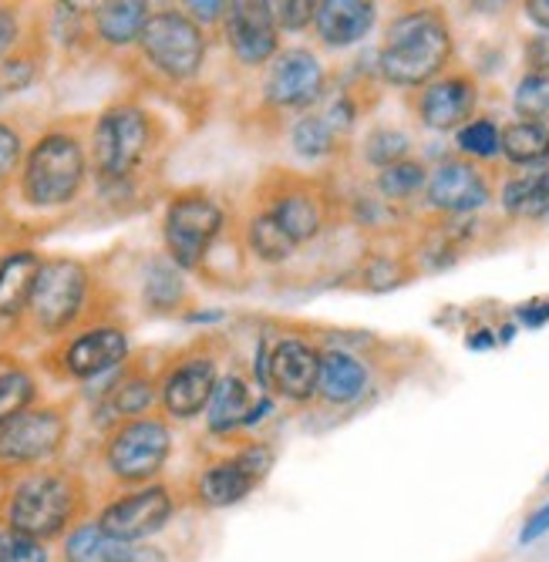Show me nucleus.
Wrapping results in <instances>:
<instances>
[{"instance_id":"obj_36","label":"nucleus","mask_w":549,"mask_h":562,"mask_svg":"<svg viewBox=\"0 0 549 562\" xmlns=\"http://www.w3.org/2000/svg\"><path fill=\"white\" fill-rule=\"evenodd\" d=\"M513 109L523 122H542L549 115V75H526L516 85Z\"/></svg>"},{"instance_id":"obj_7","label":"nucleus","mask_w":549,"mask_h":562,"mask_svg":"<svg viewBox=\"0 0 549 562\" xmlns=\"http://www.w3.org/2000/svg\"><path fill=\"white\" fill-rule=\"evenodd\" d=\"M220 233H223V210L210 192L186 189L169 202L163 220V239L169 260L179 270L203 267Z\"/></svg>"},{"instance_id":"obj_42","label":"nucleus","mask_w":549,"mask_h":562,"mask_svg":"<svg viewBox=\"0 0 549 562\" xmlns=\"http://www.w3.org/2000/svg\"><path fill=\"white\" fill-rule=\"evenodd\" d=\"M526 65L529 75H549V31L526 41Z\"/></svg>"},{"instance_id":"obj_33","label":"nucleus","mask_w":549,"mask_h":562,"mask_svg":"<svg viewBox=\"0 0 549 562\" xmlns=\"http://www.w3.org/2000/svg\"><path fill=\"white\" fill-rule=\"evenodd\" d=\"M428 186V172L422 162H397V166H388L378 172V192L391 202H402V199H412L415 192H422Z\"/></svg>"},{"instance_id":"obj_21","label":"nucleus","mask_w":549,"mask_h":562,"mask_svg":"<svg viewBox=\"0 0 549 562\" xmlns=\"http://www.w3.org/2000/svg\"><path fill=\"white\" fill-rule=\"evenodd\" d=\"M314 27L321 44L351 47L374 27V4L368 0H321L314 8Z\"/></svg>"},{"instance_id":"obj_44","label":"nucleus","mask_w":549,"mask_h":562,"mask_svg":"<svg viewBox=\"0 0 549 562\" xmlns=\"http://www.w3.org/2000/svg\"><path fill=\"white\" fill-rule=\"evenodd\" d=\"M549 532V502L542 505V508H536V513L526 519V526H523V532H519V542H536L539 536H546Z\"/></svg>"},{"instance_id":"obj_45","label":"nucleus","mask_w":549,"mask_h":562,"mask_svg":"<svg viewBox=\"0 0 549 562\" xmlns=\"http://www.w3.org/2000/svg\"><path fill=\"white\" fill-rule=\"evenodd\" d=\"M122 562H169V555L156 546H132Z\"/></svg>"},{"instance_id":"obj_22","label":"nucleus","mask_w":549,"mask_h":562,"mask_svg":"<svg viewBox=\"0 0 549 562\" xmlns=\"http://www.w3.org/2000/svg\"><path fill=\"white\" fill-rule=\"evenodd\" d=\"M153 8L142 4V0H109V4H98L88 11V24L98 44L105 47H132L138 44Z\"/></svg>"},{"instance_id":"obj_25","label":"nucleus","mask_w":549,"mask_h":562,"mask_svg":"<svg viewBox=\"0 0 549 562\" xmlns=\"http://www.w3.org/2000/svg\"><path fill=\"white\" fill-rule=\"evenodd\" d=\"M249 412H254V404H249V384L239 378V374H226L216 381V391L210 397V407H206V425L213 435H226V431H236L249 422Z\"/></svg>"},{"instance_id":"obj_9","label":"nucleus","mask_w":549,"mask_h":562,"mask_svg":"<svg viewBox=\"0 0 549 562\" xmlns=\"http://www.w3.org/2000/svg\"><path fill=\"white\" fill-rule=\"evenodd\" d=\"M68 407L41 404L27 407L8 425H0V469H27L55 458L68 441Z\"/></svg>"},{"instance_id":"obj_46","label":"nucleus","mask_w":549,"mask_h":562,"mask_svg":"<svg viewBox=\"0 0 549 562\" xmlns=\"http://www.w3.org/2000/svg\"><path fill=\"white\" fill-rule=\"evenodd\" d=\"M526 18L539 31H549V0H529V4H526Z\"/></svg>"},{"instance_id":"obj_23","label":"nucleus","mask_w":549,"mask_h":562,"mask_svg":"<svg viewBox=\"0 0 549 562\" xmlns=\"http://www.w3.org/2000/svg\"><path fill=\"white\" fill-rule=\"evenodd\" d=\"M257 482L260 479L239 462V454H233V458H223V462H216V465L199 472L195 495H199V502L210 505V508H226V505L243 502L249 492L257 488Z\"/></svg>"},{"instance_id":"obj_2","label":"nucleus","mask_w":549,"mask_h":562,"mask_svg":"<svg viewBox=\"0 0 549 562\" xmlns=\"http://www.w3.org/2000/svg\"><path fill=\"white\" fill-rule=\"evenodd\" d=\"M452 58V31L438 11H408L388 24L378 50V71L388 85L425 88Z\"/></svg>"},{"instance_id":"obj_10","label":"nucleus","mask_w":549,"mask_h":562,"mask_svg":"<svg viewBox=\"0 0 549 562\" xmlns=\"http://www.w3.org/2000/svg\"><path fill=\"white\" fill-rule=\"evenodd\" d=\"M55 374L68 381H91L119 371L128 361V334L119 324H91L52 353Z\"/></svg>"},{"instance_id":"obj_26","label":"nucleus","mask_w":549,"mask_h":562,"mask_svg":"<svg viewBox=\"0 0 549 562\" xmlns=\"http://www.w3.org/2000/svg\"><path fill=\"white\" fill-rule=\"evenodd\" d=\"M503 210L516 220H546L549 216V166L513 176L503 186Z\"/></svg>"},{"instance_id":"obj_48","label":"nucleus","mask_w":549,"mask_h":562,"mask_svg":"<svg viewBox=\"0 0 549 562\" xmlns=\"http://www.w3.org/2000/svg\"><path fill=\"white\" fill-rule=\"evenodd\" d=\"M469 347H492V337H472Z\"/></svg>"},{"instance_id":"obj_35","label":"nucleus","mask_w":549,"mask_h":562,"mask_svg":"<svg viewBox=\"0 0 549 562\" xmlns=\"http://www.w3.org/2000/svg\"><path fill=\"white\" fill-rule=\"evenodd\" d=\"M408 135L397 132V128H374L368 138H365V159L378 169H388V166H397L408 159Z\"/></svg>"},{"instance_id":"obj_19","label":"nucleus","mask_w":549,"mask_h":562,"mask_svg":"<svg viewBox=\"0 0 549 562\" xmlns=\"http://www.w3.org/2000/svg\"><path fill=\"white\" fill-rule=\"evenodd\" d=\"M296 246L311 243L321 229H324V210H321V199L301 186V182H290L283 189H273L267 210H264Z\"/></svg>"},{"instance_id":"obj_11","label":"nucleus","mask_w":549,"mask_h":562,"mask_svg":"<svg viewBox=\"0 0 549 562\" xmlns=\"http://www.w3.org/2000/svg\"><path fill=\"white\" fill-rule=\"evenodd\" d=\"M216 381H220L216 357L206 350H186L179 361L169 364V371L159 381L163 412L176 422H189L195 415H203L216 391Z\"/></svg>"},{"instance_id":"obj_31","label":"nucleus","mask_w":549,"mask_h":562,"mask_svg":"<svg viewBox=\"0 0 549 562\" xmlns=\"http://www.w3.org/2000/svg\"><path fill=\"white\" fill-rule=\"evenodd\" d=\"M246 249L254 252L260 263H283L293 257L296 243L260 210L246 220Z\"/></svg>"},{"instance_id":"obj_16","label":"nucleus","mask_w":549,"mask_h":562,"mask_svg":"<svg viewBox=\"0 0 549 562\" xmlns=\"http://www.w3.org/2000/svg\"><path fill=\"white\" fill-rule=\"evenodd\" d=\"M428 206L448 216H466L482 210L485 202L492 199V189L485 182V176L475 169V162L469 159H448L441 162L425 186Z\"/></svg>"},{"instance_id":"obj_14","label":"nucleus","mask_w":549,"mask_h":562,"mask_svg":"<svg viewBox=\"0 0 549 562\" xmlns=\"http://www.w3.org/2000/svg\"><path fill=\"white\" fill-rule=\"evenodd\" d=\"M321 94H324V65L317 61L314 50L304 47L280 50L264 81V98L270 105L307 109Z\"/></svg>"},{"instance_id":"obj_30","label":"nucleus","mask_w":549,"mask_h":562,"mask_svg":"<svg viewBox=\"0 0 549 562\" xmlns=\"http://www.w3.org/2000/svg\"><path fill=\"white\" fill-rule=\"evenodd\" d=\"M503 156L513 166H546L549 162V125L546 122H513L503 128Z\"/></svg>"},{"instance_id":"obj_1","label":"nucleus","mask_w":549,"mask_h":562,"mask_svg":"<svg viewBox=\"0 0 549 562\" xmlns=\"http://www.w3.org/2000/svg\"><path fill=\"white\" fill-rule=\"evenodd\" d=\"M85 179V138L68 125H55L31 142L24 166L18 172V189L34 213H58L81 195Z\"/></svg>"},{"instance_id":"obj_20","label":"nucleus","mask_w":549,"mask_h":562,"mask_svg":"<svg viewBox=\"0 0 549 562\" xmlns=\"http://www.w3.org/2000/svg\"><path fill=\"white\" fill-rule=\"evenodd\" d=\"M41 267L44 257L31 246H14L0 252V321H24Z\"/></svg>"},{"instance_id":"obj_32","label":"nucleus","mask_w":549,"mask_h":562,"mask_svg":"<svg viewBox=\"0 0 549 562\" xmlns=\"http://www.w3.org/2000/svg\"><path fill=\"white\" fill-rule=\"evenodd\" d=\"M290 142H293L296 156H304V159H324V156H330V151H334L337 132L327 125L324 115H304L301 122L293 125Z\"/></svg>"},{"instance_id":"obj_28","label":"nucleus","mask_w":549,"mask_h":562,"mask_svg":"<svg viewBox=\"0 0 549 562\" xmlns=\"http://www.w3.org/2000/svg\"><path fill=\"white\" fill-rule=\"evenodd\" d=\"M135 542L109 536L98 522H81L65 539V562H122Z\"/></svg>"},{"instance_id":"obj_38","label":"nucleus","mask_w":549,"mask_h":562,"mask_svg":"<svg viewBox=\"0 0 549 562\" xmlns=\"http://www.w3.org/2000/svg\"><path fill=\"white\" fill-rule=\"evenodd\" d=\"M27 156V145L18 125L11 122H0V189H4L24 166Z\"/></svg>"},{"instance_id":"obj_29","label":"nucleus","mask_w":549,"mask_h":562,"mask_svg":"<svg viewBox=\"0 0 549 562\" xmlns=\"http://www.w3.org/2000/svg\"><path fill=\"white\" fill-rule=\"evenodd\" d=\"M142 300L148 311L156 314H172L186 303V280H182V270L163 257V260H153L145 270V280H142Z\"/></svg>"},{"instance_id":"obj_34","label":"nucleus","mask_w":549,"mask_h":562,"mask_svg":"<svg viewBox=\"0 0 549 562\" xmlns=\"http://www.w3.org/2000/svg\"><path fill=\"white\" fill-rule=\"evenodd\" d=\"M459 151H466L469 159H495L503 151V132L492 119H472L459 128L456 135Z\"/></svg>"},{"instance_id":"obj_13","label":"nucleus","mask_w":549,"mask_h":562,"mask_svg":"<svg viewBox=\"0 0 549 562\" xmlns=\"http://www.w3.org/2000/svg\"><path fill=\"white\" fill-rule=\"evenodd\" d=\"M226 44L233 58L246 68H260L273 61L280 50V27L273 21V11L267 0H236L226 11Z\"/></svg>"},{"instance_id":"obj_3","label":"nucleus","mask_w":549,"mask_h":562,"mask_svg":"<svg viewBox=\"0 0 549 562\" xmlns=\"http://www.w3.org/2000/svg\"><path fill=\"white\" fill-rule=\"evenodd\" d=\"M159 145V122L135 101H115L91 128V166L102 189H128Z\"/></svg>"},{"instance_id":"obj_50","label":"nucleus","mask_w":549,"mask_h":562,"mask_svg":"<svg viewBox=\"0 0 549 562\" xmlns=\"http://www.w3.org/2000/svg\"><path fill=\"white\" fill-rule=\"evenodd\" d=\"M546 482H549V475H546Z\"/></svg>"},{"instance_id":"obj_5","label":"nucleus","mask_w":549,"mask_h":562,"mask_svg":"<svg viewBox=\"0 0 549 562\" xmlns=\"http://www.w3.org/2000/svg\"><path fill=\"white\" fill-rule=\"evenodd\" d=\"M88 290H91V273L81 260L75 257L44 260L24 311L27 327L41 337H58L71 330L85 317Z\"/></svg>"},{"instance_id":"obj_39","label":"nucleus","mask_w":549,"mask_h":562,"mask_svg":"<svg viewBox=\"0 0 549 562\" xmlns=\"http://www.w3.org/2000/svg\"><path fill=\"white\" fill-rule=\"evenodd\" d=\"M0 562H47V549L41 539H31L18 529L0 532Z\"/></svg>"},{"instance_id":"obj_6","label":"nucleus","mask_w":549,"mask_h":562,"mask_svg":"<svg viewBox=\"0 0 549 562\" xmlns=\"http://www.w3.org/2000/svg\"><path fill=\"white\" fill-rule=\"evenodd\" d=\"M138 50L145 65L169 81H189L206 61V34L186 11H153Z\"/></svg>"},{"instance_id":"obj_17","label":"nucleus","mask_w":549,"mask_h":562,"mask_svg":"<svg viewBox=\"0 0 549 562\" xmlns=\"http://www.w3.org/2000/svg\"><path fill=\"white\" fill-rule=\"evenodd\" d=\"M475 98H479L475 81L466 75L435 78L418 94V119H422V125H428L435 132L462 128L466 119L475 112Z\"/></svg>"},{"instance_id":"obj_43","label":"nucleus","mask_w":549,"mask_h":562,"mask_svg":"<svg viewBox=\"0 0 549 562\" xmlns=\"http://www.w3.org/2000/svg\"><path fill=\"white\" fill-rule=\"evenodd\" d=\"M226 11L229 4H220V0H210V4H186V14L203 27V24H216V21H226Z\"/></svg>"},{"instance_id":"obj_24","label":"nucleus","mask_w":549,"mask_h":562,"mask_svg":"<svg viewBox=\"0 0 549 562\" xmlns=\"http://www.w3.org/2000/svg\"><path fill=\"white\" fill-rule=\"evenodd\" d=\"M368 391V368L361 357L347 350H324L321 353V384L317 394L327 404H355Z\"/></svg>"},{"instance_id":"obj_15","label":"nucleus","mask_w":549,"mask_h":562,"mask_svg":"<svg viewBox=\"0 0 549 562\" xmlns=\"http://www.w3.org/2000/svg\"><path fill=\"white\" fill-rule=\"evenodd\" d=\"M321 384V350L301 337H283L267 350V387L287 401H311Z\"/></svg>"},{"instance_id":"obj_27","label":"nucleus","mask_w":549,"mask_h":562,"mask_svg":"<svg viewBox=\"0 0 549 562\" xmlns=\"http://www.w3.org/2000/svg\"><path fill=\"white\" fill-rule=\"evenodd\" d=\"M37 378L14 353H0V425H8L27 407H34Z\"/></svg>"},{"instance_id":"obj_8","label":"nucleus","mask_w":549,"mask_h":562,"mask_svg":"<svg viewBox=\"0 0 549 562\" xmlns=\"http://www.w3.org/2000/svg\"><path fill=\"white\" fill-rule=\"evenodd\" d=\"M172 451V431L163 418L142 415L112 428L105 441V469L125 485H148Z\"/></svg>"},{"instance_id":"obj_12","label":"nucleus","mask_w":549,"mask_h":562,"mask_svg":"<svg viewBox=\"0 0 549 562\" xmlns=\"http://www.w3.org/2000/svg\"><path fill=\"white\" fill-rule=\"evenodd\" d=\"M172 508L176 505L166 485H142L105 505V513L98 516V526L122 542H142L166 529V522L172 519Z\"/></svg>"},{"instance_id":"obj_18","label":"nucleus","mask_w":549,"mask_h":562,"mask_svg":"<svg viewBox=\"0 0 549 562\" xmlns=\"http://www.w3.org/2000/svg\"><path fill=\"white\" fill-rule=\"evenodd\" d=\"M156 397H159V381L153 374L138 371V368H128L109 387H102V394H98L94 422L122 425V422L142 418L148 407L156 404Z\"/></svg>"},{"instance_id":"obj_37","label":"nucleus","mask_w":549,"mask_h":562,"mask_svg":"<svg viewBox=\"0 0 549 562\" xmlns=\"http://www.w3.org/2000/svg\"><path fill=\"white\" fill-rule=\"evenodd\" d=\"M34 78H37V55L21 41L8 55V61L0 65V91H24Z\"/></svg>"},{"instance_id":"obj_41","label":"nucleus","mask_w":549,"mask_h":562,"mask_svg":"<svg viewBox=\"0 0 549 562\" xmlns=\"http://www.w3.org/2000/svg\"><path fill=\"white\" fill-rule=\"evenodd\" d=\"M18 44H21V14L18 8L0 4V65L8 61V55Z\"/></svg>"},{"instance_id":"obj_40","label":"nucleus","mask_w":549,"mask_h":562,"mask_svg":"<svg viewBox=\"0 0 549 562\" xmlns=\"http://www.w3.org/2000/svg\"><path fill=\"white\" fill-rule=\"evenodd\" d=\"M314 8L311 0H287V4H270L273 21L280 31H304L307 24H314Z\"/></svg>"},{"instance_id":"obj_49","label":"nucleus","mask_w":549,"mask_h":562,"mask_svg":"<svg viewBox=\"0 0 549 562\" xmlns=\"http://www.w3.org/2000/svg\"><path fill=\"white\" fill-rule=\"evenodd\" d=\"M0 98H4V91H0Z\"/></svg>"},{"instance_id":"obj_4","label":"nucleus","mask_w":549,"mask_h":562,"mask_svg":"<svg viewBox=\"0 0 549 562\" xmlns=\"http://www.w3.org/2000/svg\"><path fill=\"white\" fill-rule=\"evenodd\" d=\"M78 498L81 488L75 475L55 469H34L8 495V529H18L41 542L55 539L71 526L78 513Z\"/></svg>"},{"instance_id":"obj_47","label":"nucleus","mask_w":549,"mask_h":562,"mask_svg":"<svg viewBox=\"0 0 549 562\" xmlns=\"http://www.w3.org/2000/svg\"><path fill=\"white\" fill-rule=\"evenodd\" d=\"M519 321L529 324V327H539V324L549 321V306H546V311H533V306H523V311H519Z\"/></svg>"}]
</instances>
